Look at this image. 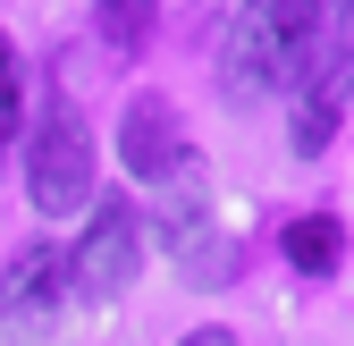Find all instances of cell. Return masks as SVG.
<instances>
[{"label":"cell","mask_w":354,"mask_h":346,"mask_svg":"<svg viewBox=\"0 0 354 346\" xmlns=\"http://www.w3.org/2000/svg\"><path fill=\"white\" fill-rule=\"evenodd\" d=\"M17 102H26V84H17V51L0 42V144L17 136Z\"/></svg>","instance_id":"obj_9"},{"label":"cell","mask_w":354,"mask_h":346,"mask_svg":"<svg viewBox=\"0 0 354 346\" xmlns=\"http://www.w3.org/2000/svg\"><path fill=\"white\" fill-rule=\"evenodd\" d=\"M26 194H34L42 220L84 211V194H93V127H84L76 102H51L34 118V136H26Z\"/></svg>","instance_id":"obj_2"},{"label":"cell","mask_w":354,"mask_h":346,"mask_svg":"<svg viewBox=\"0 0 354 346\" xmlns=\"http://www.w3.org/2000/svg\"><path fill=\"white\" fill-rule=\"evenodd\" d=\"M177 152H186V127H177V110H169L160 93L127 102V118H118V161L136 169V178H169Z\"/></svg>","instance_id":"obj_6"},{"label":"cell","mask_w":354,"mask_h":346,"mask_svg":"<svg viewBox=\"0 0 354 346\" xmlns=\"http://www.w3.org/2000/svg\"><path fill=\"white\" fill-rule=\"evenodd\" d=\"M295 84H304V93H295V118H287V144L304 161H321V144L337 136V118H346V93H354V51H346L337 26H321V42L304 51Z\"/></svg>","instance_id":"obj_3"},{"label":"cell","mask_w":354,"mask_h":346,"mask_svg":"<svg viewBox=\"0 0 354 346\" xmlns=\"http://www.w3.org/2000/svg\"><path fill=\"white\" fill-rule=\"evenodd\" d=\"M102 9V34L118 42V51H136V42L152 34V0H93Z\"/></svg>","instance_id":"obj_8"},{"label":"cell","mask_w":354,"mask_h":346,"mask_svg":"<svg viewBox=\"0 0 354 346\" xmlns=\"http://www.w3.org/2000/svg\"><path fill=\"white\" fill-rule=\"evenodd\" d=\"M136 262H144V211L136 203H102L93 220H84V237H76V253H68V279L84 287V295H127V279H136Z\"/></svg>","instance_id":"obj_4"},{"label":"cell","mask_w":354,"mask_h":346,"mask_svg":"<svg viewBox=\"0 0 354 346\" xmlns=\"http://www.w3.org/2000/svg\"><path fill=\"white\" fill-rule=\"evenodd\" d=\"M329 9L321 0H245L219 34V84H228V102H261V93H287L304 51L321 42Z\"/></svg>","instance_id":"obj_1"},{"label":"cell","mask_w":354,"mask_h":346,"mask_svg":"<svg viewBox=\"0 0 354 346\" xmlns=\"http://www.w3.org/2000/svg\"><path fill=\"white\" fill-rule=\"evenodd\" d=\"M177 346H236V329H194V338H177Z\"/></svg>","instance_id":"obj_10"},{"label":"cell","mask_w":354,"mask_h":346,"mask_svg":"<svg viewBox=\"0 0 354 346\" xmlns=\"http://www.w3.org/2000/svg\"><path fill=\"white\" fill-rule=\"evenodd\" d=\"M59 287H68V253L59 245H26L9 271H0V321L17 329H42L59 313Z\"/></svg>","instance_id":"obj_5"},{"label":"cell","mask_w":354,"mask_h":346,"mask_svg":"<svg viewBox=\"0 0 354 346\" xmlns=\"http://www.w3.org/2000/svg\"><path fill=\"white\" fill-rule=\"evenodd\" d=\"M287 262L304 279H329L346 262V228H337V211H304V220H287Z\"/></svg>","instance_id":"obj_7"}]
</instances>
